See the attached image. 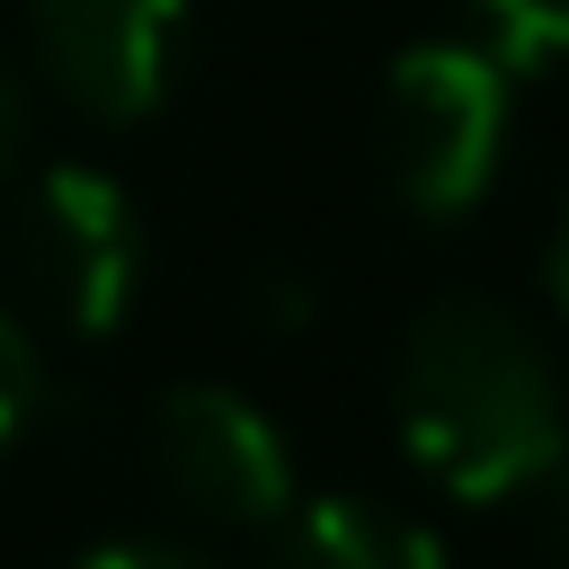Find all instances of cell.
I'll list each match as a JSON object with an SVG mask.
<instances>
[{
  "label": "cell",
  "mask_w": 569,
  "mask_h": 569,
  "mask_svg": "<svg viewBox=\"0 0 569 569\" xmlns=\"http://www.w3.org/2000/svg\"><path fill=\"white\" fill-rule=\"evenodd\" d=\"M391 418L409 462L462 498H525L551 462H569V391L551 347L489 293H436L391 373Z\"/></svg>",
  "instance_id": "obj_1"
},
{
  "label": "cell",
  "mask_w": 569,
  "mask_h": 569,
  "mask_svg": "<svg viewBox=\"0 0 569 569\" xmlns=\"http://www.w3.org/2000/svg\"><path fill=\"white\" fill-rule=\"evenodd\" d=\"M507 53L498 44H409L382 71V178L418 222H462L507 160Z\"/></svg>",
  "instance_id": "obj_2"
},
{
  "label": "cell",
  "mask_w": 569,
  "mask_h": 569,
  "mask_svg": "<svg viewBox=\"0 0 569 569\" xmlns=\"http://www.w3.org/2000/svg\"><path fill=\"white\" fill-rule=\"evenodd\" d=\"M18 267H27V293L53 311V329H71V338L124 329V311L142 293V213H133L124 178H107L89 160L36 169V187L18 204Z\"/></svg>",
  "instance_id": "obj_3"
},
{
  "label": "cell",
  "mask_w": 569,
  "mask_h": 569,
  "mask_svg": "<svg viewBox=\"0 0 569 569\" xmlns=\"http://www.w3.org/2000/svg\"><path fill=\"white\" fill-rule=\"evenodd\" d=\"M151 471L204 525H284L293 453L276 418L231 382H178L151 409Z\"/></svg>",
  "instance_id": "obj_4"
},
{
  "label": "cell",
  "mask_w": 569,
  "mask_h": 569,
  "mask_svg": "<svg viewBox=\"0 0 569 569\" xmlns=\"http://www.w3.org/2000/svg\"><path fill=\"white\" fill-rule=\"evenodd\" d=\"M27 27H36V62L80 116L142 124L178 80L187 0H27Z\"/></svg>",
  "instance_id": "obj_5"
},
{
  "label": "cell",
  "mask_w": 569,
  "mask_h": 569,
  "mask_svg": "<svg viewBox=\"0 0 569 569\" xmlns=\"http://www.w3.org/2000/svg\"><path fill=\"white\" fill-rule=\"evenodd\" d=\"M267 569H445V551L382 498H311L302 516H284Z\"/></svg>",
  "instance_id": "obj_6"
},
{
  "label": "cell",
  "mask_w": 569,
  "mask_h": 569,
  "mask_svg": "<svg viewBox=\"0 0 569 569\" xmlns=\"http://www.w3.org/2000/svg\"><path fill=\"white\" fill-rule=\"evenodd\" d=\"M489 44L507 62H542V53H569V0H471Z\"/></svg>",
  "instance_id": "obj_7"
},
{
  "label": "cell",
  "mask_w": 569,
  "mask_h": 569,
  "mask_svg": "<svg viewBox=\"0 0 569 569\" xmlns=\"http://www.w3.org/2000/svg\"><path fill=\"white\" fill-rule=\"evenodd\" d=\"M44 409V365H36V338L18 329V311H0V453L36 427Z\"/></svg>",
  "instance_id": "obj_8"
},
{
  "label": "cell",
  "mask_w": 569,
  "mask_h": 569,
  "mask_svg": "<svg viewBox=\"0 0 569 569\" xmlns=\"http://www.w3.org/2000/svg\"><path fill=\"white\" fill-rule=\"evenodd\" d=\"M71 569H213V560H204V551H187V542H160V533H124V542L80 551Z\"/></svg>",
  "instance_id": "obj_9"
},
{
  "label": "cell",
  "mask_w": 569,
  "mask_h": 569,
  "mask_svg": "<svg viewBox=\"0 0 569 569\" xmlns=\"http://www.w3.org/2000/svg\"><path fill=\"white\" fill-rule=\"evenodd\" d=\"M533 498H542V551H551V569H569V462H551L533 480Z\"/></svg>",
  "instance_id": "obj_10"
},
{
  "label": "cell",
  "mask_w": 569,
  "mask_h": 569,
  "mask_svg": "<svg viewBox=\"0 0 569 569\" xmlns=\"http://www.w3.org/2000/svg\"><path fill=\"white\" fill-rule=\"evenodd\" d=\"M18 151H27V80H18V62L0 53V178L18 169Z\"/></svg>",
  "instance_id": "obj_11"
},
{
  "label": "cell",
  "mask_w": 569,
  "mask_h": 569,
  "mask_svg": "<svg viewBox=\"0 0 569 569\" xmlns=\"http://www.w3.org/2000/svg\"><path fill=\"white\" fill-rule=\"evenodd\" d=\"M258 320H276V329L311 320V284L302 276H258Z\"/></svg>",
  "instance_id": "obj_12"
},
{
  "label": "cell",
  "mask_w": 569,
  "mask_h": 569,
  "mask_svg": "<svg viewBox=\"0 0 569 569\" xmlns=\"http://www.w3.org/2000/svg\"><path fill=\"white\" fill-rule=\"evenodd\" d=\"M542 276H551V302L569 311V196H560V222H551V258H542Z\"/></svg>",
  "instance_id": "obj_13"
}]
</instances>
